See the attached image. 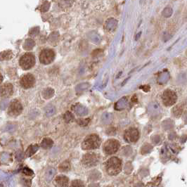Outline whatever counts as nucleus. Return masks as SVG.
<instances>
[{
  "label": "nucleus",
  "instance_id": "1",
  "mask_svg": "<svg viewBox=\"0 0 187 187\" xmlns=\"http://www.w3.org/2000/svg\"><path fill=\"white\" fill-rule=\"evenodd\" d=\"M122 160L117 157H112L105 163V170L108 175L116 176L122 170Z\"/></svg>",
  "mask_w": 187,
  "mask_h": 187
},
{
  "label": "nucleus",
  "instance_id": "2",
  "mask_svg": "<svg viewBox=\"0 0 187 187\" xmlns=\"http://www.w3.org/2000/svg\"><path fill=\"white\" fill-rule=\"evenodd\" d=\"M101 140L99 135L92 134L87 137L82 143V148L83 150L90 151L97 149L101 146Z\"/></svg>",
  "mask_w": 187,
  "mask_h": 187
},
{
  "label": "nucleus",
  "instance_id": "3",
  "mask_svg": "<svg viewBox=\"0 0 187 187\" xmlns=\"http://www.w3.org/2000/svg\"><path fill=\"white\" fill-rule=\"evenodd\" d=\"M35 64V57L32 53H25L19 59V65L25 71L31 69Z\"/></svg>",
  "mask_w": 187,
  "mask_h": 187
},
{
  "label": "nucleus",
  "instance_id": "4",
  "mask_svg": "<svg viewBox=\"0 0 187 187\" xmlns=\"http://www.w3.org/2000/svg\"><path fill=\"white\" fill-rule=\"evenodd\" d=\"M99 154L97 153H88L84 154L82 158V164L85 167H92L97 166L100 161Z\"/></svg>",
  "mask_w": 187,
  "mask_h": 187
},
{
  "label": "nucleus",
  "instance_id": "5",
  "mask_svg": "<svg viewBox=\"0 0 187 187\" xmlns=\"http://www.w3.org/2000/svg\"><path fill=\"white\" fill-rule=\"evenodd\" d=\"M120 147L119 141L115 139H110L105 142L103 145V151L107 155H113L118 151Z\"/></svg>",
  "mask_w": 187,
  "mask_h": 187
},
{
  "label": "nucleus",
  "instance_id": "6",
  "mask_svg": "<svg viewBox=\"0 0 187 187\" xmlns=\"http://www.w3.org/2000/svg\"><path fill=\"white\" fill-rule=\"evenodd\" d=\"M162 100L165 106H173L177 100V94L171 90H165L162 95Z\"/></svg>",
  "mask_w": 187,
  "mask_h": 187
},
{
  "label": "nucleus",
  "instance_id": "7",
  "mask_svg": "<svg viewBox=\"0 0 187 187\" xmlns=\"http://www.w3.org/2000/svg\"><path fill=\"white\" fill-rule=\"evenodd\" d=\"M55 53L50 49H44L40 54V61L44 65L50 64L54 60Z\"/></svg>",
  "mask_w": 187,
  "mask_h": 187
},
{
  "label": "nucleus",
  "instance_id": "8",
  "mask_svg": "<svg viewBox=\"0 0 187 187\" xmlns=\"http://www.w3.org/2000/svg\"><path fill=\"white\" fill-rule=\"evenodd\" d=\"M23 111V106L18 100L15 99L11 102L8 106V113L10 116L16 117L20 115Z\"/></svg>",
  "mask_w": 187,
  "mask_h": 187
},
{
  "label": "nucleus",
  "instance_id": "9",
  "mask_svg": "<svg viewBox=\"0 0 187 187\" xmlns=\"http://www.w3.org/2000/svg\"><path fill=\"white\" fill-rule=\"evenodd\" d=\"M139 132L137 129L131 127L125 131L124 139L128 143H135L139 139Z\"/></svg>",
  "mask_w": 187,
  "mask_h": 187
},
{
  "label": "nucleus",
  "instance_id": "10",
  "mask_svg": "<svg viewBox=\"0 0 187 187\" xmlns=\"http://www.w3.org/2000/svg\"><path fill=\"white\" fill-rule=\"evenodd\" d=\"M20 84L21 87L24 89H30L35 85V78L32 74L27 73L23 75L20 80Z\"/></svg>",
  "mask_w": 187,
  "mask_h": 187
},
{
  "label": "nucleus",
  "instance_id": "11",
  "mask_svg": "<svg viewBox=\"0 0 187 187\" xmlns=\"http://www.w3.org/2000/svg\"><path fill=\"white\" fill-rule=\"evenodd\" d=\"M14 92V86L11 83H5L0 87V96L3 98H8Z\"/></svg>",
  "mask_w": 187,
  "mask_h": 187
},
{
  "label": "nucleus",
  "instance_id": "12",
  "mask_svg": "<svg viewBox=\"0 0 187 187\" xmlns=\"http://www.w3.org/2000/svg\"><path fill=\"white\" fill-rule=\"evenodd\" d=\"M55 187H67L69 185V179L64 175L57 176L54 180Z\"/></svg>",
  "mask_w": 187,
  "mask_h": 187
},
{
  "label": "nucleus",
  "instance_id": "13",
  "mask_svg": "<svg viewBox=\"0 0 187 187\" xmlns=\"http://www.w3.org/2000/svg\"><path fill=\"white\" fill-rule=\"evenodd\" d=\"M117 25H118V22H117L116 19L110 18L105 23V28L108 31H112L114 29H116Z\"/></svg>",
  "mask_w": 187,
  "mask_h": 187
},
{
  "label": "nucleus",
  "instance_id": "14",
  "mask_svg": "<svg viewBox=\"0 0 187 187\" xmlns=\"http://www.w3.org/2000/svg\"><path fill=\"white\" fill-rule=\"evenodd\" d=\"M53 141L51 139L49 138H45L41 143V146L44 149H47V148H50L53 146Z\"/></svg>",
  "mask_w": 187,
  "mask_h": 187
},
{
  "label": "nucleus",
  "instance_id": "15",
  "mask_svg": "<svg viewBox=\"0 0 187 187\" xmlns=\"http://www.w3.org/2000/svg\"><path fill=\"white\" fill-rule=\"evenodd\" d=\"M38 150V146L37 145H32L30 146L28 148L26 151V156L27 157H30L35 154V153Z\"/></svg>",
  "mask_w": 187,
  "mask_h": 187
},
{
  "label": "nucleus",
  "instance_id": "16",
  "mask_svg": "<svg viewBox=\"0 0 187 187\" xmlns=\"http://www.w3.org/2000/svg\"><path fill=\"white\" fill-rule=\"evenodd\" d=\"M59 168L61 172H68L71 169V165L68 161H65V162L61 163Z\"/></svg>",
  "mask_w": 187,
  "mask_h": 187
},
{
  "label": "nucleus",
  "instance_id": "17",
  "mask_svg": "<svg viewBox=\"0 0 187 187\" xmlns=\"http://www.w3.org/2000/svg\"><path fill=\"white\" fill-rule=\"evenodd\" d=\"M68 187H85V186H84L83 182L81 180L76 179L72 182Z\"/></svg>",
  "mask_w": 187,
  "mask_h": 187
},
{
  "label": "nucleus",
  "instance_id": "18",
  "mask_svg": "<svg viewBox=\"0 0 187 187\" xmlns=\"http://www.w3.org/2000/svg\"><path fill=\"white\" fill-rule=\"evenodd\" d=\"M173 8L170 7H166L165 8H164L162 14L163 16L165 17V18H169V17H170L172 15H173Z\"/></svg>",
  "mask_w": 187,
  "mask_h": 187
},
{
  "label": "nucleus",
  "instance_id": "19",
  "mask_svg": "<svg viewBox=\"0 0 187 187\" xmlns=\"http://www.w3.org/2000/svg\"><path fill=\"white\" fill-rule=\"evenodd\" d=\"M182 111H183V108L181 107L180 106H177L174 108V114L176 116H179L182 114Z\"/></svg>",
  "mask_w": 187,
  "mask_h": 187
},
{
  "label": "nucleus",
  "instance_id": "20",
  "mask_svg": "<svg viewBox=\"0 0 187 187\" xmlns=\"http://www.w3.org/2000/svg\"><path fill=\"white\" fill-rule=\"evenodd\" d=\"M90 122V119H80L78 121V124H79L80 126H87L89 124V122Z\"/></svg>",
  "mask_w": 187,
  "mask_h": 187
},
{
  "label": "nucleus",
  "instance_id": "21",
  "mask_svg": "<svg viewBox=\"0 0 187 187\" xmlns=\"http://www.w3.org/2000/svg\"><path fill=\"white\" fill-rule=\"evenodd\" d=\"M53 94H54V90L52 89H48L45 91V94H44V98L46 99H49V98L52 97Z\"/></svg>",
  "mask_w": 187,
  "mask_h": 187
},
{
  "label": "nucleus",
  "instance_id": "22",
  "mask_svg": "<svg viewBox=\"0 0 187 187\" xmlns=\"http://www.w3.org/2000/svg\"><path fill=\"white\" fill-rule=\"evenodd\" d=\"M23 173L27 176H32V175H33V174H34L33 172L30 169L27 168V167H25V168L23 170Z\"/></svg>",
  "mask_w": 187,
  "mask_h": 187
},
{
  "label": "nucleus",
  "instance_id": "23",
  "mask_svg": "<svg viewBox=\"0 0 187 187\" xmlns=\"http://www.w3.org/2000/svg\"><path fill=\"white\" fill-rule=\"evenodd\" d=\"M55 173V171L54 169H52V170H49L48 171L47 173V177H52V175H54V174Z\"/></svg>",
  "mask_w": 187,
  "mask_h": 187
},
{
  "label": "nucleus",
  "instance_id": "24",
  "mask_svg": "<svg viewBox=\"0 0 187 187\" xmlns=\"http://www.w3.org/2000/svg\"><path fill=\"white\" fill-rule=\"evenodd\" d=\"M141 32H139V33H138L137 35H136L135 40H139V37H141Z\"/></svg>",
  "mask_w": 187,
  "mask_h": 187
},
{
  "label": "nucleus",
  "instance_id": "25",
  "mask_svg": "<svg viewBox=\"0 0 187 187\" xmlns=\"http://www.w3.org/2000/svg\"><path fill=\"white\" fill-rule=\"evenodd\" d=\"M3 80H4L3 76H2V73H0V85H1V84L2 83V82H3Z\"/></svg>",
  "mask_w": 187,
  "mask_h": 187
},
{
  "label": "nucleus",
  "instance_id": "26",
  "mask_svg": "<svg viewBox=\"0 0 187 187\" xmlns=\"http://www.w3.org/2000/svg\"><path fill=\"white\" fill-rule=\"evenodd\" d=\"M0 187H3V185H2V184H0Z\"/></svg>",
  "mask_w": 187,
  "mask_h": 187
}]
</instances>
